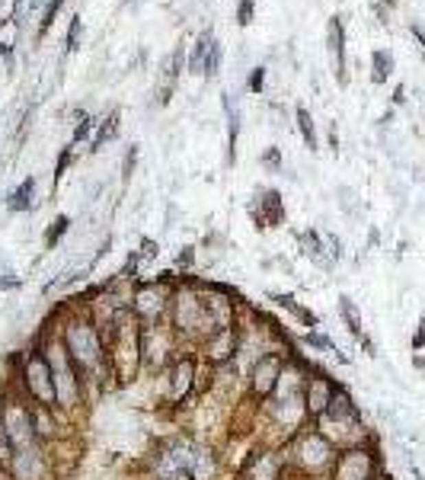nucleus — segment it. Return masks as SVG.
Returning <instances> with one entry per match:
<instances>
[{"mask_svg": "<svg viewBox=\"0 0 425 480\" xmlns=\"http://www.w3.org/2000/svg\"><path fill=\"white\" fill-rule=\"evenodd\" d=\"M393 71V55H390L387 48H378L374 55H371V80L374 83H384Z\"/></svg>", "mask_w": 425, "mask_h": 480, "instance_id": "nucleus-23", "label": "nucleus"}, {"mask_svg": "<svg viewBox=\"0 0 425 480\" xmlns=\"http://www.w3.org/2000/svg\"><path fill=\"white\" fill-rule=\"evenodd\" d=\"M167 323H170V330L176 333V340L183 342L185 349H198V346L218 330L211 311H208V298H205L202 279L179 276V285H176Z\"/></svg>", "mask_w": 425, "mask_h": 480, "instance_id": "nucleus-2", "label": "nucleus"}, {"mask_svg": "<svg viewBox=\"0 0 425 480\" xmlns=\"http://www.w3.org/2000/svg\"><path fill=\"white\" fill-rule=\"evenodd\" d=\"M259 164L266 166L268 173H278V170H282V151H278V148H266V151H262V157H259Z\"/></svg>", "mask_w": 425, "mask_h": 480, "instance_id": "nucleus-30", "label": "nucleus"}, {"mask_svg": "<svg viewBox=\"0 0 425 480\" xmlns=\"http://www.w3.org/2000/svg\"><path fill=\"white\" fill-rule=\"evenodd\" d=\"M157 253H160V243H157V240H150V237L141 240V247H138L141 263H148V259H157Z\"/></svg>", "mask_w": 425, "mask_h": 480, "instance_id": "nucleus-33", "label": "nucleus"}, {"mask_svg": "<svg viewBox=\"0 0 425 480\" xmlns=\"http://www.w3.org/2000/svg\"><path fill=\"white\" fill-rule=\"evenodd\" d=\"M268 301H272V305L275 307H282V311H288V314L295 317L297 323H301V327H304V330H317V327H320V317L314 314V311H310V307H304L301 305V301H297L295 295H288V292H268Z\"/></svg>", "mask_w": 425, "mask_h": 480, "instance_id": "nucleus-15", "label": "nucleus"}, {"mask_svg": "<svg viewBox=\"0 0 425 480\" xmlns=\"http://www.w3.org/2000/svg\"><path fill=\"white\" fill-rule=\"evenodd\" d=\"M336 307H339V317H342V323H345V330L355 336V340H361L365 336V323H361V311H358V305L352 301L349 295H339V301H336Z\"/></svg>", "mask_w": 425, "mask_h": 480, "instance_id": "nucleus-19", "label": "nucleus"}, {"mask_svg": "<svg viewBox=\"0 0 425 480\" xmlns=\"http://www.w3.org/2000/svg\"><path fill=\"white\" fill-rule=\"evenodd\" d=\"M13 455H16V445H13L10 433L3 429V423H0V468H3V471H10V461H13Z\"/></svg>", "mask_w": 425, "mask_h": 480, "instance_id": "nucleus-27", "label": "nucleus"}, {"mask_svg": "<svg viewBox=\"0 0 425 480\" xmlns=\"http://www.w3.org/2000/svg\"><path fill=\"white\" fill-rule=\"evenodd\" d=\"M176 285H179V276L173 279V272H160L154 282H138L135 292H131V298H128L131 314L138 317L144 327L163 323L170 317V305H173Z\"/></svg>", "mask_w": 425, "mask_h": 480, "instance_id": "nucleus-5", "label": "nucleus"}, {"mask_svg": "<svg viewBox=\"0 0 425 480\" xmlns=\"http://www.w3.org/2000/svg\"><path fill=\"white\" fill-rule=\"evenodd\" d=\"M185 346L176 340V333L170 330V323H150L141 330V365L150 375H163L173 365V359L183 352Z\"/></svg>", "mask_w": 425, "mask_h": 480, "instance_id": "nucleus-9", "label": "nucleus"}, {"mask_svg": "<svg viewBox=\"0 0 425 480\" xmlns=\"http://www.w3.org/2000/svg\"><path fill=\"white\" fill-rule=\"evenodd\" d=\"M179 65H183V48H176L173 55L167 58V65H163V87H160V102H170V93H173L176 77H179Z\"/></svg>", "mask_w": 425, "mask_h": 480, "instance_id": "nucleus-21", "label": "nucleus"}, {"mask_svg": "<svg viewBox=\"0 0 425 480\" xmlns=\"http://www.w3.org/2000/svg\"><path fill=\"white\" fill-rule=\"evenodd\" d=\"M61 3L65 0H51L45 7V13H42V29H38V36H45L48 29H51V23H55V17H58V10H61Z\"/></svg>", "mask_w": 425, "mask_h": 480, "instance_id": "nucleus-31", "label": "nucleus"}, {"mask_svg": "<svg viewBox=\"0 0 425 480\" xmlns=\"http://www.w3.org/2000/svg\"><path fill=\"white\" fill-rule=\"evenodd\" d=\"M67 231H71V218H67V215H58L55 221H51V228L45 231V250H55Z\"/></svg>", "mask_w": 425, "mask_h": 480, "instance_id": "nucleus-26", "label": "nucleus"}, {"mask_svg": "<svg viewBox=\"0 0 425 480\" xmlns=\"http://www.w3.org/2000/svg\"><path fill=\"white\" fill-rule=\"evenodd\" d=\"M32 199H36V179L26 176V179L7 195V208L10 212H29V208H32Z\"/></svg>", "mask_w": 425, "mask_h": 480, "instance_id": "nucleus-20", "label": "nucleus"}, {"mask_svg": "<svg viewBox=\"0 0 425 480\" xmlns=\"http://www.w3.org/2000/svg\"><path fill=\"white\" fill-rule=\"evenodd\" d=\"M135 160H138V144H131L128 148V160H125V166H122V176H125V179H128L131 170H135Z\"/></svg>", "mask_w": 425, "mask_h": 480, "instance_id": "nucleus-40", "label": "nucleus"}, {"mask_svg": "<svg viewBox=\"0 0 425 480\" xmlns=\"http://www.w3.org/2000/svg\"><path fill=\"white\" fill-rule=\"evenodd\" d=\"M246 87H250L253 93H262V87H266V67H256L250 74V80H246Z\"/></svg>", "mask_w": 425, "mask_h": 480, "instance_id": "nucleus-37", "label": "nucleus"}, {"mask_svg": "<svg viewBox=\"0 0 425 480\" xmlns=\"http://www.w3.org/2000/svg\"><path fill=\"white\" fill-rule=\"evenodd\" d=\"M288 369L285 349H266L259 352L256 359L246 369V400H253V406H262L272 394H275L278 381Z\"/></svg>", "mask_w": 425, "mask_h": 480, "instance_id": "nucleus-8", "label": "nucleus"}, {"mask_svg": "<svg viewBox=\"0 0 425 480\" xmlns=\"http://www.w3.org/2000/svg\"><path fill=\"white\" fill-rule=\"evenodd\" d=\"M253 10H256V0H240V7H237V23L240 26H250L253 23Z\"/></svg>", "mask_w": 425, "mask_h": 480, "instance_id": "nucleus-34", "label": "nucleus"}, {"mask_svg": "<svg viewBox=\"0 0 425 480\" xmlns=\"http://www.w3.org/2000/svg\"><path fill=\"white\" fill-rule=\"evenodd\" d=\"M256 231H268V228H282L285 224V202H282V193L278 189H262L256 202L246 205Z\"/></svg>", "mask_w": 425, "mask_h": 480, "instance_id": "nucleus-13", "label": "nucleus"}, {"mask_svg": "<svg viewBox=\"0 0 425 480\" xmlns=\"http://www.w3.org/2000/svg\"><path fill=\"white\" fill-rule=\"evenodd\" d=\"M119 119H122L119 112H109V116L100 122V129H96V135H93V151H100L106 141H112L115 135H119Z\"/></svg>", "mask_w": 425, "mask_h": 480, "instance_id": "nucleus-25", "label": "nucleus"}, {"mask_svg": "<svg viewBox=\"0 0 425 480\" xmlns=\"http://www.w3.org/2000/svg\"><path fill=\"white\" fill-rule=\"evenodd\" d=\"M58 336H61L67 356H71V362H74L77 371H80V378L87 381V388L102 384L106 378H112L106 336H102L100 323L93 320V314L87 307L74 305V301H71V307H61Z\"/></svg>", "mask_w": 425, "mask_h": 480, "instance_id": "nucleus-1", "label": "nucleus"}, {"mask_svg": "<svg viewBox=\"0 0 425 480\" xmlns=\"http://www.w3.org/2000/svg\"><path fill=\"white\" fill-rule=\"evenodd\" d=\"M336 452H339V448H336L317 426L297 429V433L285 442L291 477H304V480H326V474H330V468H333V461H336Z\"/></svg>", "mask_w": 425, "mask_h": 480, "instance_id": "nucleus-3", "label": "nucleus"}, {"mask_svg": "<svg viewBox=\"0 0 425 480\" xmlns=\"http://www.w3.org/2000/svg\"><path fill=\"white\" fill-rule=\"evenodd\" d=\"M211 42H214L211 32H202V36L195 39V48H192V55H189V71H192V74H202L205 58H208V48H211Z\"/></svg>", "mask_w": 425, "mask_h": 480, "instance_id": "nucleus-24", "label": "nucleus"}, {"mask_svg": "<svg viewBox=\"0 0 425 480\" xmlns=\"http://www.w3.org/2000/svg\"><path fill=\"white\" fill-rule=\"evenodd\" d=\"M295 119H297V131H301L307 151H314V154H317L320 148H317V129H314V116H310V109H307V106H297Z\"/></svg>", "mask_w": 425, "mask_h": 480, "instance_id": "nucleus-22", "label": "nucleus"}, {"mask_svg": "<svg viewBox=\"0 0 425 480\" xmlns=\"http://www.w3.org/2000/svg\"><path fill=\"white\" fill-rule=\"evenodd\" d=\"M301 342L310 346V349H320V352H326V356H333L339 365H349V362H352L349 356H345V352H342L339 346L333 342V336H326V333H320V330H307L304 336H301Z\"/></svg>", "mask_w": 425, "mask_h": 480, "instance_id": "nucleus-18", "label": "nucleus"}, {"mask_svg": "<svg viewBox=\"0 0 425 480\" xmlns=\"http://www.w3.org/2000/svg\"><path fill=\"white\" fill-rule=\"evenodd\" d=\"M221 474V455L208 445L195 442L192 448V480H214Z\"/></svg>", "mask_w": 425, "mask_h": 480, "instance_id": "nucleus-16", "label": "nucleus"}, {"mask_svg": "<svg viewBox=\"0 0 425 480\" xmlns=\"http://www.w3.org/2000/svg\"><path fill=\"white\" fill-rule=\"evenodd\" d=\"M173 266H176V272L189 276V269L195 266V247H183V250H179V257L173 259Z\"/></svg>", "mask_w": 425, "mask_h": 480, "instance_id": "nucleus-29", "label": "nucleus"}, {"mask_svg": "<svg viewBox=\"0 0 425 480\" xmlns=\"http://www.w3.org/2000/svg\"><path fill=\"white\" fill-rule=\"evenodd\" d=\"M413 365H416L419 371H425V359H422V356H419V352H416V356H413Z\"/></svg>", "mask_w": 425, "mask_h": 480, "instance_id": "nucleus-42", "label": "nucleus"}, {"mask_svg": "<svg viewBox=\"0 0 425 480\" xmlns=\"http://www.w3.org/2000/svg\"><path fill=\"white\" fill-rule=\"evenodd\" d=\"M96 125V119H90V116H80V125L74 129V138H71V144H77V141H84L87 135H90V129Z\"/></svg>", "mask_w": 425, "mask_h": 480, "instance_id": "nucleus-36", "label": "nucleus"}, {"mask_svg": "<svg viewBox=\"0 0 425 480\" xmlns=\"http://www.w3.org/2000/svg\"><path fill=\"white\" fill-rule=\"evenodd\" d=\"M10 378L19 384V391L26 394V400L32 404H45L55 406L58 394H55V375H51V365H48L45 352L32 340L26 352H16L13 356V375Z\"/></svg>", "mask_w": 425, "mask_h": 480, "instance_id": "nucleus-4", "label": "nucleus"}, {"mask_svg": "<svg viewBox=\"0 0 425 480\" xmlns=\"http://www.w3.org/2000/svg\"><path fill=\"white\" fill-rule=\"evenodd\" d=\"M295 240H297V247H301V257H307L320 269H333V259H330V253H326V243H323V234L320 231L307 228V231H297Z\"/></svg>", "mask_w": 425, "mask_h": 480, "instance_id": "nucleus-14", "label": "nucleus"}, {"mask_svg": "<svg viewBox=\"0 0 425 480\" xmlns=\"http://www.w3.org/2000/svg\"><path fill=\"white\" fill-rule=\"evenodd\" d=\"M198 365H202L198 352L183 349L173 359V365H170L163 375H157V378L163 381V404L185 406L195 394H198V388H202V381H198Z\"/></svg>", "mask_w": 425, "mask_h": 480, "instance_id": "nucleus-7", "label": "nucleus"}, {"mask_svg": "<svg viewBox=\"0 0 425 480\" xmlns=\"http://www.w3.org/2000/svg\"><path fill=\"white\" fill-rule=\"evenodd\" d=\"M218 67H221V45H218V39H214L211 48H208V58H205L202 74L205 77H214V74H218Z\"/></svg>", "mask_w": 425, "mask_h": 480, "instance_id": "nucleus-28", "label": "nucleus"}, {"mask_svg": "<svg viewBox=\"0 0 425 480\" xmlns=\"http://www.w3.org/2000/svg\"><path fill=\"white\" fill-rule=\"evenodd\" d=\"M361 349H365V356H371V359H374V356H378V346H374V340H371L368 333H365V336H361Z\"/></svg>", "mask_w": 425, "mask_h": 480, "instance_id": "nucleus-41", "label": "nucleus"}, {"mask_svg": "<svg viewBox=\"0 0 425 480\" xmlns=\"http://www.w3.org/2000/svg\"><path fill=\"white\" fill-rule=\"evenodd\" d=\"M10 480H51V455L48 445H32V448H16L10 461Z\"/></svg>", "mask_w": 425, "mask_h": 480, "instance_id": "nucleus-11", "label": "nucleus"}, {"mask_svg": "<svg viewBox=\"0 0 425 480\" xmlns=\"http://www.w3.org/2000/svg\"><path fill=\"white\" fill-rule=\"evenodd\" d=\"M336 384H339V381H336L333 375H326L323 369L307 365V371H304V406H307V419H310V423L326 413V406H330V400H333Z\"/></svg>", "mask_w": 425, "mask_h": 480, "instance_id": "nucleus-12", "label": "nucleus"}, {"mask_svg": "<svg viewBox=\"0 0 425 480\" xmlns=\"http://www.w3.org/2000/svg\"><path fill=\"white\" fill-rule=\"evenodd\" d=\"M326 45H330V55L336 61V77L339 83H345V32H342V17H330V26H326Z\"/></svg>", "mask_w": 425, "mask_h": 480, "instance_id": "nucleus-17", "label": "nucleus"}, {"mask_svg": "<svg viewBox=\"0 0 425 480\" xmlns=\"http://www.w3.org/2000/svg\"><path fill=\"white\" fill-rule=\"evenodd\" d=\"M243 340H240V327H221L214 330L208 340L198 346V359L211 369H221V365H233V359L240 356Z\"/></svg>", "mask_w": 425, "mask_h": 480, "instance_id": "nucleus-10", "label": "nucleus"}, {"mask_svg": "<svg viewBox=\"0 0 425 480\" xmlns=\"http://www.w3.org/2000/svg\"><path fill=\"white\" fill-rule=\"evenodd\" d=\"M374 480H393V477H387V474L380 471V474H378V477H374Z\"/></svg>", "mask_w": 425, "mask_h": 480, "instance_id": "nucleus-44", "label": "nucleus"}, {"mask_svg": "<svg viewBox=\"0 0 425 480\" xmlns=\"http://www.w3.org/2000/svg\"><path fill=\"white\" fill-rule=\"evenodd\" d=\"M77 42H80V17H74V19H71V29H67V48L74 52V48H77Z\"/></svg>", "mask_w": 425, "mask_h": 480, "instance_id": "nucleus-38", "label": "nucleus"}, {"mask_svg": "<svg viewBox=\"0 0 425 480\" xmlns=\"http://www.w3.org/2000/svg\"><path fill=\"white\" fill-rule=\"evenodd\" d=\"M406 100V90H403V87H397V93H393V102H403Z\"/></svg>", "mask_w": 425, "mask_h": 480, "instance_id": "nucleus-43", "label": "nucleus"}, {"mask_svg": "<svg viewBox=\"0 0 425 480\" xmlns=\"http://www.w3.org/2000/svg\"><path fill=\"white\" fill-rule=\"evenodd\" d=\"M71 151H74V144H67L61 154H58V164H55V186L65 179V173H67V166H71Z\"/></svg>", "mask_w": 425, "mask_h": 480, "instance_id": "nucleus-32", "label": "nucleus"}, {"mask_svg": "<svg viewBox=\"0 0 425 480\" xmlns=\"http://www.w3.org/2000/svg\"><path fill=\"white\" fill-rule=\"evenodd\" d=\"M380 471H384V458H380V448L374 442V435H371L368 442L339 448L326 480H374Z\"/></svg>", "mask_w": 425, "mask_h": 480, "instance_id": "nucleus-6", "label": "nucleus"}, {"mask_svg": "<svg viewBox=\"0 0 425 480\" xmlns=\"http://www.w3.org/2000/svg\"><path fill=\"white\" fill-rule=\"evenodd\" d=\"M323 243H326V253H330V259H342V253H345V250H342V240L336 237V234H323Z\"/></svg>", "mask_w": 425, "mask_h": 480, "instance_id": "nucleus-35", "label": "nucleus"}, {"mask_svg": "<svg viewBox=\"0 0 425 480\" xmlns=\"http://www.w3.org/2000/svg\"><path fill=\"white\" fill-rule=\"evenodd\" d=\"M23 285V279H16L13 272H3L0 276V292H13V288H19Z\"/></svg>", "mask_w": 425, "mask_h": 480, "instance_id": "nucleus-39", "label": "nucleus"}]
</instances>
